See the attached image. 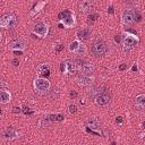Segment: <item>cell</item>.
Returning a JSON list of instances; mask_svg holds the SVG:
<instances>
[{"instance_id":"ba28073f","label":"cell","mask_w":145,"mask_h":145,"mask_svg":"<svg viewBox=\"0 0 145 145\" xmlns=\"http://www.w3.org/2000/svg\"><path fill=\"white\" fill-rule=\"evenodd\" d=\"M135 22V12L133 10H125L122 14V23L126 25H130Z\"/></svg>"},{"instance_id":"f546056e","label":"cell","mask_w":145,"mask_h":145,"mask_svg":"<svg viewBox=\"0 0 145 145\" xmlns=\"http://www.w3.org/2000/svg\"><path fill=\"white\" fill-rule=\"evenodd\" d=\"M70 96H71V97H76V96H77V93H76L75 91H72V92H70Z\"/></svg>"},{"instance_id":"5b68a950","label":"cell","mask_w":145,"mask_h":145,"mask_svg":"<svg viewBox=\"0 0 145 145\" xmlns=\"http://www.w3.org/2000/svg\"><path fill=\"white\" fill-rule=\"evenodd\" d=\"M48 32H49V26L43 22H40V23L35 24L34 27H33V33L41 36V37H45L48 35Z\"/></svg>"},{"instance_id":"9c48e42d","label":"cell","mask_w":145,"mask_h":145,"mask_svg":"<svg viewBox=\"0 0 145 145\" xmlns=\"http://www.w3.org/2000/svg\"><path fill=\"white\" fill-rule=\"evenodd\" d=\"M9 48L11 50H14V51H23L25 49V42L22 39L15 40V41L9 43Z\"/></svg>"},{"instance_id":"ac0fdd59","label":"cell","mask_w":145,"mask_h":145,"mask_svg":"<svg viewBox=\"0 0 145 145\" xmlns=\"http://www.w3.org/2000/svg\"><path fill=\"white\" fill-rule=\"evenodd\" d=\"M36 71H37L39 75H44V74L49 75V74H50V67H49V65H46V63H42V65H40V66L37 67Z\"/></svg>"},{"instance_id":"83f0119b","label":"cell","mask_w":145,"mask_h":145,"mask_svg":"<svg viewBox=\"0 0 145 145\" xmlns=\"http://www.w3.org/2000/svg\"><path fill=\"white\" fill-rule=\"evenodd\" d=\"M116 122H117V123H121V122H122V117H118V118L116 119Z\"/></svg>"},{"instance_id":"4316f807","label":"cell","mask_w":145,"mask_h":145,"mask_svg":"<svg viewBox=\"0 0 145 145\" xmlns=\"http://www.w3.org/2000/svg\"><path fill=\"white\" fill-rule=\"evenodd\" d=\"M126 68H127V65H126V63H123V65H121V66L119 67V70H121V71H122V70H125Z\"/></svg>"},{"instance_id":"4fadbf2b","label":"cell","mask_w":145,"mask_h":145,"mask_svg":"<svg viewBox=\"0 0 145 145\" xmlns=\"http://www.w3.org/2000/svg\"><path fill=\"white\" fill-rule=\"evenodd\" d=\"M91 36V29L89 28H82L77 32V37L80 40H87Z\"/></svg>"},{"instance_id":"44dd1931","label":"cell","mask_w":145,"mask_h":145,"mask_svg":"<svg viewBox=\"0 0 145 145\" xmlns=\"http://www.w3.org/2000/svg\"><path fill=\"white\" fill-rule=\"evenodd\" d=\"M48 119L50 121H62L65 119V117L62 114H49Z\"/></svg>"},{"instance_id":"836d02e7","label":"cell","mask_w":145,"mask_h":145,"mask_svg":"<svg viewBox=\"0 0 145 145\" xmlns=\"http://www.w3.org/2000/svg\"><path fill=\"white\" fill-rule=\"evenodd\" d=\"M1 39H2V34L0 33V42H1Z\"/></svg>"},{"instance_id":"4dcf8cb0","label":"cell","mask_w":145,"mask_h":145,"mask_svg":"<svg viewBox=\"0 0 145 145\" xmlns=\"http://www.w3.org/2000/svg\"><path fill=\"white\" fill-rule=\"evenodd\" d=\"M108 12H110V14H113V7H112V6L108 8Z\"/></svg>"},{"instance_id":"5bb4252c","label":"cell","mask_w":145,"mask_h":145,"mask_svg":"<svg viewBox=\"0 0 145 145\" xmlns=\"http://www.w3.org/2000/svg\"><path fill=\"white\" fill-rule=\"evenodd\" d=\"M18 136V134L14 130V129H6L3 133H2V137L5 139H14Z\"/></svg>"},{"instance_id":"484cf974","label":"cell","mask_w":145,"mask_h":145,"mask_svg":"<svg viewBox=\"0 0 145 145\" xmlns=\"http://www.w3.org/2000/svg\"><path fill=\"white\" fill-rule=\"evenodd\" d=\"M121 39H122V35H117V36L114 37V41H116L117 43H120V42H121Z\"/></svg>"},{"instance_id":"9a60e30c","label":"cell","mask_w":145,"mask_h":145,"mask_svg":"<svg viewBox=\"0 0 145 145\" xmlns=\"http://www.w3.org/2000/svg\"><path fill=\"white\" fill-rule=\"evenodd\" d=\"M77 83H78V85H80V86H88V85H91L92 84V79L89 78V77H86V76H79L78 78H77Z\"/></svg>"},{"instance_id":"3957f363","label":"cell","mask_w":145,"mask_h":145,"mask_svg":"<svg viewBox=\"0 0 145 145\" xmlns=\"http://www.w3.org/2000/svg\"><path fill=\"white\" fill-rule=\"evenodd\" d=\"M92 52L94 56L99 57V56H103L106 52V44L103 40H96L93 45H92Z\"/></svg>"},{"instance_id":"7c38bea8","label":"cell","mask_w":145,"mask_h":145,"mask_svg":"<svg viewBox=\"0 0 145 145\" xmlns=\"http://www.w3.org/2000/svg\"><path fill=\"white\" fill-rule=\"evenodd\" d=\"M93 70H94V67H93L91 63H88V62H83V65H82L79 71H82L84 76H88V75H91V74L93 72Z\"/></svg>"},{"instance_id":"52a82bcc","label":"cell","mask_w":145,"mask_h":145,"mask_svg":"<svg viewBox=\"0 0 145 145\" xmlns=\"http://www.w3.org/2000/svg\"><path fill=\"white\" fill-rule=\"evenodd\" d=\"M70 51L77 53V54H84L86 52V48L84 44H82L79 41H72L70 43V46H69Z\"/></svg>"},{"instance_id":"7402d4cb","label":"cell","mask_w":145,"mask_h":145,"mask_svg":"<svg viewBox=\"0 0 145 145\" xmlns=\"http://www.w3.org/2000/svg\"><path fill=\"white\" fill-rule=\"evenodd\" d=\"M97 17H99V15H97V14H91V15L88 16V19H87L88 25H92V24L97 19Z\"/></svg>"},{"instance_id":"cb8c5ba5","label":"cell","mask_w":145,"mask_h":145,"mask_svg":"<svg viewBox=\"0 0 145 145\" xmlns=\"http://www.w3.org/2000/svg\"><path fill=\"white\" fill-rule=\"evenodd\" d=\"M54 50H56L57 52H61V51L63 50V44H57L56 48H54Z\"/></svg>"},{"instance_id":"8fae6325","label":"cell","mask_w":145,"mask_h":145,"mask_svg":"<svg viewBox=\"0 0 145 145\" xmlns=\"http://www.w3.org/2000/svg\"><path fill=\"white\" fill-rule=\"evenodd\" d=\"M86 130H93V129H97L100 128V122L96 118H89L86 121Z\"/></svg>"},{"instance_id":"1f68e13d","label":"cell","mask_w":145,"mask_h":145,"mask_svg":"<svg viewBox=\"0 0 145 145\" xmlns=\"http://www.w3.org/2000/svg\"><path fill=\"white\" fill-rule=\"evenodd\" d=\"M14 53H15V54H18V56H20V54H22V51H15Z\"/></svg>"},{"instance_id":"603a6c76","label":"cell","mask_w":145,"mask_h":145,"mask_svg":"<svg viewBox=\"0 0 145 145\" xmlns=\"http://www.w3.org/2000/svg\"><path fill=\"white\" fill-rule=\"evenodd\" d=\"M22 111H23L25 114H33V111L29 110V108H27V106H24V108L22 109Z\"/></svg>"},{"instance_id":"d6a6232c","label":"cell","mask_w":145,"mask_h":145,"mask_svg":"<svg viewBox=\"0 0 145 145\" xmlns=\"http://www.w3.org/2000/svg\"><path fill=\"white\" fill-rule=\"evenodd\" d=\"M135 70H137V66H136V65L133 66V71H135Z\"/></svg>"},{"instance_id":"ffe728a7","label":"cell","mask_w":145,"mask_h":145,"mask_svg":"<svg viewBox=\"0 0 145 145\" xmlns=\"http://www.w3.org/2000/svg\"><path fill=\"white\" fill-rule=\"evenodd\" d=\"M135 104H136V106H138L139 109H143V108H144V104H145V95H144V94H140V95L136 96V99H135Z\"/></svg>"},{"instance_id":"e0dca14e","label":"cell","mask_w":145,"mask_h":145,"mask_svg":"<svg viewBox=\"0 0 145 145\" xmlns=\"http://www.w3.org/2000/svg\"><path fill=\"white\" fill-rule=\"evenodd\" d=\"M60 70H61V72H63V74H68L69 71H71V61H69V60L63 61V62L60 65Z\"/></svg>"},{"instance_id":"30bf717a","label":"cell","mask_w":145,"mask_h":145,"mask_svg":"<svg viewBox=\"0 0 145 145\" xmlns=\"http://www.w3.org/2000/svg\"><path fill=\"white\" fill-rule=\"evenodd\" d=\"M110 102V96L106 94V93H101V94H97L96 97H95V103L97 105H106L108 103Z\"/></svg>"},{"instance_id":"e575fe53","label":"cell","mask_w":145,"mask_h":145,"mask_svg":"<svg viewBox=\"0 0 145 145\" xmlns=\"http://www.w3.org/2000/svg\"><path fill=\"white\" fill-rule=\"evenodd\" d=\"M0 114H1V110H0Z\"/></svg>"},{"instance_id":"6da1fadb","label":"cell","mask_w":145,"mask_h":145,"mask_svg":"<svg viewBox=\"0 0 145 145\" xmlns=\"http://www.w3.org/2000/svg\"><path fill=\"white\" fill-rule=\"evenodd\" d=\"M58 18H59L60 20H62L63 26H66V27H71V26H74L75 23H76L74 14H71V11H70V10H67V9L63 10V11H61V12L58 15Z\"/></svg>"},{"instance_id":"277c9868","label":"cell","mask_w":145,"mask_h":145,"mask_svg":"<svg viewBox=\"0 0 145 145\" xmlns=\"http://www.w3.org/2000/svg\"><path fill=\"white\" fill-rule=\"evenodd\" d=\"M17 19L14 15H3L0 17V27L11 28L16 25Z\"/></svg>"},{"instance_id":"f1b7e54d","label":"cell","mask_w":145,"mask_h":145,"mask_svg":"<svg viewBox=\"0 0 145 145\" xmlns=\"http://www.w3.org/2000/svg\"><path fill=\"white\" fill-rule=\"evenodd\" d=\"M18 63H19V61H18L17 59H14V60H12V65H14V66H18Z\"/></svg>"},{"instance_id":"2e32d148","label":"cell","mask_w":145,"mask_h":145,"mask_svg":"<svg viewBox=\"0 0 145 145\" xmlns=\"http://www.w3.org/2000/svg\"><path fill=\"white\" fill-rule=\"evenodd\" d=\"M10 99H11V95H10L9 92H7V91H0V103L6 104V103H8L10 101Z\"/></svg>"},{"instance_id":"8992f818","label":"cell","mask_w":145,"mask_h":145,"mask_svg":"<svg viewBox=\"0 0 145 145\" xmlns=\"http://www.w3.org/2000/svg\"><path fill=\"white\" fill-rule=\"evenodd\" d=\"M34 87L40 92H46L50 88V82L45 78H36L34 80Z\"/></svg>"},{"instance_id":"7a4b0ae2","label":"cell","mask_w":145,"mask_h":145,"mask_svg":"<svg viewBox=\"0 0 145 145\" xmlns=\"http://www.w3.org/2000/svg\"><path fill=\"white\" fill-rule=\"evenodd\" d=\"M137 43H138V39H137L135 35H129V34H127V35L122 36V39H121L122 49H123L125 51L131 50Z\"/></svg>"},{"instance_id":"d6986e66","label":"cell","mask_w":145,"mask_h":145,"mask_svg":"<svg viewBox=\"0 0 145 145\" xmlns=\"http://www.w3.org/2000/svg\"><path fill=\"white\" fill-rule=\"evenodd\" d=\"M92 7H93V2H91V1H82L79 3V10L83 12L88 11Z\"/></svg>"},{"instance_id":"d4e9b609","label":"cell","mask_w":145,"mask_h":145,"mask_svg":"<svg viewBox=\"0 0 145 145\" xmlns=\"http://www.w3.org/2000/svg\"><path fill=\"white\" fill-rule=\"evenodd\" d=\"M69 111H70L71 113H75V112L77 111V108H76V105H74V104L69 105Z\"/></svg>"}]
</instances>
